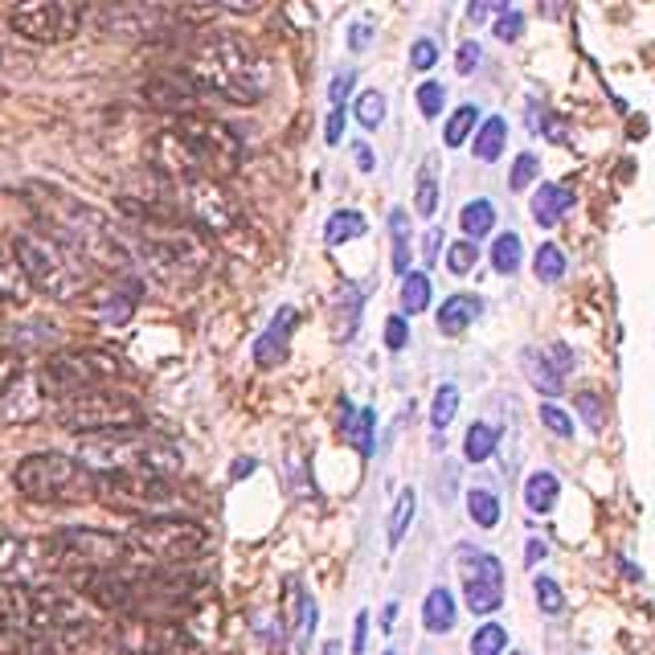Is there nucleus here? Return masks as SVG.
I'll list each match as a JSON object with an SVG mask.
<instances>
[{
    "instance_id": "f257e3e1",
    "label": "nucleus",
    "mask_w": 655,
    "mask_h": 655,
    "mask_svg": "<svg viewBox=\"0 0 655 655\" xmlns=\"http://www.w3.org/2000/svg\"><path fill=\"white\" fill-rule=\"evenodd\" d=\"M185 74L197 82V91L222 103H238L250 107L267 95L271 86V70L262 62L242 37L234 33H209L197 41V50L185 66Z\"/></svg>"
},
{
    "instance_id": "f03ea898",
    "label": "nucleus",
    "mask_w": 655,
    "mask_h": 655,
    "mask_svg": "<svg viewBox=\"0 0 655 655\" xmlns=\"http://www.w3.org/2000/svg\"><path fill=\"white\" fill-rule=\"evenodd\" d=\"M95 606L78 590L62 586H9L5 590V623L21 639H54L62 647L91 635Z\"/></svg>"
},
{
    "instance_id": "7ed1b4c3",
    "label": "nucleus",
    "mask_w": 655,
    "mask_h": 655,
    "mask_svg": "<svg viewBox=\"0 0 655 655\" xmlns=\"http://www.w3.org/2000/svg\"><path fill=\"white\" fill-rule=\"evenodd\" d=\"M9 242H13V254L21 262V275L29 279L33 291L50 295L58 303H74L95 287V271L86 267V262L46 222H41V217H33L29 226H21Z\"/></svg>"
},
{
    "instance_id": "20e7f679",
    "label": "nucleus",
    "mask_w": 655,
    "mask_h": 655,
    "mask_svg": "<svg viewBox=\"0 0 655 655\" xmlns=\"http://www.w3.org/2000/svg\"><path fill=\"white\" fill-rule=\"evenodd\" d=\"M41 222H46L86 267L103 271L111 279H136V254H131L127 238H119L107 217H99L91 205H82L74 197H54L50 205H41Z\"/></svg>"
},
{
    "instance_id": "39448f33",
    "label": "nucleus",
    "mask_w": 655,
    "mask_h": 655,
    "mask_svg": "<svg viewBox=\"0 0 655 655\" xmlns=\"http://www.w3.org/2000/svg\"><path fill=\"white\" fill-rule=\"evenodd\" d=\"M13 479H17L21 496L33 504H86V500H99V492H103V475L66 451L25 455L13 471Z\"/></svg>"
},
{
    "instance_id": "423d86ee",
    "label": "nucleus",
    "mask_w": 655,
    "mask_h": 655,
    "mask_svg": "<svg viewBox=\"0 0 655 655\" xmlns=\"http://www.w3.org/2000/svg\"><path fill=\"white\" fill-rule=\"evenodd\" d=\"M46 565L66 574H103V570H123V565H140L136 545L127 533L111 529H91V524H70V529L54 533L46 545Z\"/></svg>"
},
{
    "instance_id": "0eeeda50",
    "label": "nucleus",
    "mask_w": 655,
    "mask_h": 655,
    "mask_svg": "<svg viewBox=\"0 0 655 655\" xmlns=\"http://www.w3.org/2000/svg\"><path fill=\"white\" fill-rule=\"evenodd\" d=\"M78 459L95 471H160L172 475L181 467L177 447L140 430H115V434H86L78 439Z\"/></svg>"
},
{
    "instance_id": "6e6552de",
    "label": "nucleus",
    "mask_w": 655,
    "mask_h": 655,
    "mask_svg": "<svg viewBox=\"0 0 655 655\" xmlns=\"http://www.w3.org/2000/svg\"><path fill=\"white\" fill-rule=\"evenodd\" d=\"M127 537L148 570H177L209 549V533L189 516H144L140 524H131Z\"/></svg>"
},
{
    "instance_id": "1a4fd4ad",
    "label": "nucleus",
    "mask_w": 655,
    "mask_h": 655,
    "mask_svg": "<svg viewBox=\"0 0 655 655\" xmlns=\"http://www.w3.org/2000/svg\"><path fill=\"white\" fill-rule=\"evenodd\" d=\"M172 136L181 140V148L189 152V160H193V168L201 172V177L222 181L242 164V136L230 123L213 119V115H197V111L181 115L177 123H172Z\"/></svg>"
},
{
    "instance_id": "9d476101",
    "label": "nucleus",
    "mask_w": 655,
    "mask_h": 655,
    "mask_svg": "<svg viewBox=\"0 0 655 655\" xmlns=\"http://www.w3.org/2000/svg\"><path fill=\"white\" fill-rule=\"evenodd\" d=\"M58 426L86 439V434H115V430H140L144 426V410L131 393L119 389H91L78 393V398L58 402Z\"/></svg>"
},
{
    "instance_id": "9b49d317",
    "label": "nucleus",
    "mask_w": 655,
    "mask_h": 655,
    "mask_svg": "<svg viewBox=\"0 0 655 655\" xmlns=\"http://www.w3.org/2000/svg\"><path fill=\"white\" fill-rule=\"evenodd\" d=\"M119 377H127V365L115 353H107V348L58 353L54 361H46V369H41V381H46L50 398H58V402L78 398V393H91V389H107Z\"/></svg>"
},
{
    "instance_id": "f8f14e48",
    "label": "nucleus",
    "mask_w": 655,
    "mask_h": 655,
    "mask_svg": "<svg viewBox=\"0 0 655 655\" xmlns=\"http://www.w3.org/2000/svg\"><path fill=\"white\" fill-rule=\"evenodd\" d=\"M103 475V492L99 500L140 512V516H177L181 496L172 488V479L160 471H99Z\"/></svg>"
},
{
    "instance_id": "ddd939ff",
    "label": "nucleus",
    "mask_w": 655,
    "mask_h": 655,
    "mask_svg": "<svg viewBox=\"0 0 655 655\" xmlns=\"http://www.w3.org/2000/svg\"><path fill=\"white\" fill-rule=\"evenodd\" d=\"M177 189V205H181V217L209 234H234L242 230V209L238 201L230 197V189L213 177H193V181H181L172 185Z\"/></svg>"
},
{
    "instance_id": "4468645a",
    "label": "nucleus",
    "mask_w": 655,
    "mask_h": 655,
    "mask_svg": "<svg viewBox=\"0 0 655 655\" xmlns=\"http://www.w3.org/2000/svg\"><path fill=\"white\" fill-rule=\"evenodd\" d=\"M9 25L33 46H58V41H70L78 33L82 5H74V0H29V5H17L9 13Z\"/></svg>"
},
{
    "instance_id": "2eb2a0df",
    "label": "nucleus",
    "mask_w": 655,
    "mask_h": 655,
    "mask_svg": "<svg viewBox=\"0 0 655 655\" xmlns=\"http://www.w3.org/2000/svg\"><path fill=\"white\" fill-rule=\"evenodd\" d=\"M115 643L127 655H189L197 647L181 623H172V619H136V615H127L123 623H115Z\"/></svg>"
},
{
    "instance_id": "dca6fc26",
    "label": "nucleus",
    "mask_w": 655,
    "mask_h": 655,
    "mask_svg": "<svg viewBox=\"0 0 655 655\" xmlns=\"http://www.w3.org/2000/svg\"><path fill=\"white\" fill-rule=\"evenodd\" d=\"M50 402V389L41 373H21L5 393H0V418L5 422H33Z\"/></svg>"
},
{
    "instance_id": "f3484780",
    "label": "nucleus",
    "mask_w": 655,
    "mask_h": 655,
    "mask_svg": "<svg viewBox=\"0 0 655 655\" xmlns=\"http://www.w3.org/2000/svg\"><path fill=\"white\" fill-rule=\"evenodd\" d=\"M295 324H299V312L291 308V303H283V308L271 316V324L262 328V336L254 340V361L262 369H275V365L287 361V340H291Z\"/></svg>"
},
{
    "instance_id": "a211bd4d",
    "label": "nucleus",
    "mask_w": 655,
    "mask_h": 655,
    "mask_svg": "<svg viewBox=\"0 0 655 655\" xmlns=\"http://www.w3.org/2000/svg\"><path fill=\"white\" fill-rule=\"evenodd\" d=\"M455 570H459L463 586H504V565L496 561V553L467 545V541L455 549Z\"/></svg>"
},
{
    "instance_id": "6ab92c4d",
    "label": "nucleus",
    "mask_w": 655,
    "mask_h": 655,
    "mask_svg": "<svg viewBox=\"0 0 655 655\" xmlns=\"http://www.w3.org/2000/svg\"><path fill=\"white\" fill-rule=\"evenodd\" d=\"M361 316H365V287L361 283H340V291L332 295V336L340 344H348L357 336Z\"/></svg>"
},
{
    "instance_id": "aec40b11",
    "label": "nucleus",
    "mask_w": 655,
    "mask_h": 655,
    "mask_svg": "<svg viewBox=\"0 0 655 655\" xmlns=\"http://www.w3.org/2000/svg\"><path fill=\"white\" fill-rule=\"evenodd\" d=\"M574 201H578V197H574V189H570V185L545 181V185L537 189V197H533V217H537V222H541L545 230H553V226L561 222V217L574 209Z\"/></svg>"
},
{
    "instance_id": "412c9836",
    "label": "nucleus",
    "mask_w": 655,
    "mask_h": 655,
    "mask_svg": "<svg viewBox=\"0 0 655 655\" xmlns=\"http://www.w3.org/2000/svg\"><path fill=\"white\" fill-rule=\"evenodd\" d=\"M148 99L160 103V107H193V103H201V91H197V82L181 70V74H164V78L148 82Z\"/></svg>"
},
{
    "instance_id": "4be33fe9",
    "label": "nucleus",
    "mask_w": 655,
    "mask_h": 655,
    "mask_svg": "<svg viewBox=\"0 0 655 655\" xmlns=\"http://www.w3.org/2000/svg\"><path fill=\"white\" fill-rule=\"evenodd\" d=\"M459 619V606H455V594L447 586H434L426 598H422V627L430 635H447Z\"/></svg>"
},
{
    "instance_id": "5701e85b",
    "label": "nucleus",
    "mask_w": 655,
    "mask_h": 655,
    "mask_svg": "<svg viewBox=\"0 0 655 655\" xmlns=\"http://www.w3.org/2000/svg\"><path fill=\"white\" fill-rule=\"evenodd\" d=\"M29 295H33V287H29V279L21 275V262H17V254H13V242L0 234V299L21 303V299H29Z\"/></svg>"
},
{
    "instance_id": "b1692460",
    "label": "nucleus",
    "mask_w": 655,
    "mask_h": 655,
    "mask_svg": "<svg viewBox=\"0 0 655 655\" xmlns=\"http://www.w3.org/2000/svg\"><path fill=\"white\" fill-rule=\"evenodd\" d=\"M479 312H484V299H479V295H451L443 308H439V328H443L447 336H459L463 328L475 324Z\"/></svg>"
},
{
    "instance_id": "393cba45",
    "label": "nucleus",
    "mask_w": 655,
    "mask_h": 655,
    "mask_svg": "<svg viewBox=\"0 0 655 655\" xmlns=\"http://www.w3.org/2000/svg\"><path fill=\"white\" fill-rule=\"evenodd\" d=\"M557 496H561V479L553 471H533L529 479H524V508L545 516L557 508Z\"/></svg>"
},
{
    "instance_id": "a878e982",
    "label": "nucleus",
    "mask_w": 655,
    "mask_h": 655,
    "mask_svg": "<svg viewBox=\"0 0 655 655\" xmlns=\"http://www.w3.org/2000/svg\"><path fill=\"white\" fill-rule=\"evenodd\" d=\"M389 267L393 275H410V213L393 209L389 213Z\"/></svg>"
},
{
    "instance_id": "bb28decb",
    "label": "nucleus",
    "mask_w": 655,
    "mask_h": 655,
    "mask_svg": "<svg viewBox=\"0 0 655 655\" xmlns=\"http://www.w3.org/2000/svg\"><path fill=\"white\" fill-rule=\"evenodd\" d=\"M549 357H553V348H549ZM524 373H529V381L537 385V393H561V381H565V369L557 365V357L553 361H545V353H537V348H529L524 353Z\"/></svg>"
},
{
    "instance_id": "cd10ccee",
    "label": "nucleus",
    "mask_w": 655,
    "mask_h": 655,
    "mask_svg": "<svg viewBox=\"0 0 655 655\" xmlns=\"http://www.w3.org/2000/svg\"><path fill=\"white\" fill-rule=\"evenodd\" d=\"M504 144H508V119H504V115L484 119V123H479V131H475V160H479V164L500 160Z\"/></svg>"
},
{
    "instance_id": "c85d7f7f",
    "label": "nucleus",
    "mask_w": 655,
    "mask_h": 655,
    "mask_svg": "<svg viewBox=\"0 0 655 655\" xmlns=\"http://www.w3.org/2000/svg\"><path fill=\"white\" fill-rule=\"evenodd\" d=\"M459 226H463L467 242L488 238V234L496 230V205H492L488 197H475V201H467V205H463V213H459Z\"/></svg>"
},
{
    "instance_id": "c756f323",
    "label": "nucleus",
    "mask_w": 655,
    "mask_h": 655,
    "mask_svg": "<svg viewBox=\"0 0 655 655\" xmlns=\"http://www.w3.org/2000/svg\"><path fill=\"white\" fill-rule=\"evenodd\" d=\"M414 209L422 217H434L439 213V160L426 156L422 168H418V181H414Z\"/></svg>"
},
{
    "instance_id": "7c9ffc66",
    "label": "nucleus",
    "mask_w": 655,
    "mask_h": 655,
    "mask_svg": "<svg viewBox=\"0 0 655 655\" xmlns=\"http://www.w3.org/2000/svg\"><path fill=\"white\" fill-rule=\"evenodd\" d=\"M369 222H365V213L357 209H336L328 222H324V242L328 246H344V242H353V238H365Z\"/></svg>"
},
{
    "instance_id": "2f4dec72",
    "label": "nucleus",
    "mask_w": 655,
    "mask_h": 655,
    "mask_svg": "<svg viewBox=\"0 0 655 655\" xmlns=\"http://www.w3.org/2000/svg\"><path fill=\"white\" fill-rule=\"evenodd\" d=\"M496 443H500V430L492 422H471L467 434H463V459L467 463H488Z\"/></svg>"
},
{
    "instance_id": "473e14b6",
    "label": "nucleus",
    "mask_w": 655,
    "mask_h": 655,
    "mask_svg": "<svg viewBox=\"0 0 655 655\" xmlns=\"http://www.w3.org/2000/svg\"><path fill=\"white\" fill-rule=\"evenodd\" d=\"M459 402H463V398H459V385H455V381H443L439 389H434V402H430V426L439 430V434L455 422Z\"/></svg>"
},
{
    "instance_id": "72a5a7b5",
    "label": "nucleus",
    "mask_w": 655,
    "mask_h": 655,
    "mask_svg": "<svg viewBox=\"0 0 655 655\" xmlns=\"http://www.w3.org/2000/svg\"><path fill=\"white\" fill-rule=\"evenodd\" d=\"M467 512H471V520L479 524V529H496L500 516H504L500 496L488 492V488H471V492H467Z\"/></svg>"
},
{
    "instance_id": "f704fd0d",
    "label": "nucleus",
    "mask_w": 655,
    "mask_h": 655,
    "mask_svg": "<svg viewBox=\"0 0 655 655\" xmlns=\"http://www.w3.org/2000/svg\"><path fill=\"white\" fill-rule=\"evenodd\" d=\"M430 295H434L430 275H426V271H410V275L402 279V312H406V316L426 312V308H430Z\"/></svg>"
},
{
    "instance_id": "c9c22d12",
    "label": "nucleus",
    "mask_w": 655,
    "mask_h": 655,
    "mask_svg": "<svg viewBox=\"0 0 655 655\" xmlns=\"http://www.w3.org/2000/svg\"><path fill=\"white\" fill-rule=\"evenodd\" d=\"M414 508H418V496H414V488H406V492L398 496V504H393V512H389V529H385L389 549L402 545V537H406V529H410V520H414Z\"/></svg>"
},
{
    "instance_id": "e433bc0d",
    "label": "nucleus",
    "mask_w": 655,
    "mask_h": 655,
    "mask_svg": "<svg viewBox=\"0 0 655 655\" xmlns=\"http://www.w3.org/2000/svg\"><path fill=\"white\" fill-rule=\"evenodd\" d=\"M520 262H524V242L516 234H500L492 242V271L496 275H516Z\"/></svg>"
},
{
    "instance_id": "4c0bfd02",
    "label": "nucleus",
    "mask_w": 655,
    "mask_h": 655,
    "mask_svg": "<svg viewBox=\"0 0 655 655\" xmlns=\"http://www.w3.org/2000/svg\"><path fill=\"white\" fill-rule=\"evenodd\" d=\"M475 127H479V111L471 103H463L451 119H447V131H443V144L447 148H463L471 136H475Z\"/></svg>"
},
{
    "instance_id": "58836bf2",
    "label": "nucleus",
    "mask_w": 655,
    "mask_h": 655,
    "mask_svg": "<svg viewBox=\"0 0 655 655\" xmlns=\"http://www.w3.org/2000/svg\"><path fill=\"white\" fill-rule=\"evenodd\" d=\"M533 271H537V279L541 283H561L565 279V250L557 246V242H545L537 254H533Z\"/></svg>"
},
{
    "instance_id": "ea45409f",
    "label": "nucleus",
    "mask_w": 655,
    "mask_h": 655,
    "mask_svg": "<svg viewBox=\"0 0 655 655\" xmlns=\"http://www.w3.org/2000/svg\"><path fill=\"white\" fill-rule=\"evenodd\" d=\"M353 115H357V123H361L365 131H377L381 119H385V95H381V91H361V95H353Z\"/></svg>"
},
{
    "instance_id": "a19ab883",
    "label": "nucleus",
    "mask_w": 655,
    "mask_h": 655,
    "mask_svg": "<svg viewBox=\"0 0 655 655\" xmlns=\"http://www.w3.org/2000/svg\"><path fill=\"white\" fill-rule=\"evenodd\" d=\"M344 418H348V426H353V447L361 451V459H369L373 455V426H377V414L365 406L361 414H353L344 406Z\"/></svg>"
},
{
    "instance_id": "79ce46f5",
    "label": "nucleus",
    "mask_w": 655,
    "mask_h": 655,
    "mask_svg": "<svg viewBox=\"0 0 655 655\" xmlns=\"http://www.w3.org/2000/svg\"><path fill=\"white\" fill-rule=\"evenodd\" d=\"M508 651V631L500 623H484L471 635V655H504Z\"/></svg>"
},
{
    "instance_id": "37998d69",
    "label": "nucleus",
    "mask_w": 655,
    "mask_h": 655,
    "mask_svg": "<svg viewBox=\"0 0 655 655\" xmlns=\"http://www.w3.org/2000/svg\"><path fill=\"white\" fill-rule=\"evenodd\" d=\"M475 262H479V246H475V242L463 238V242H451V246H447V271H451L455 279L471 275Z\"/></svg>"
},
{
    "instance_id": "c03bdc74",
    "label": "nucleus",
    "mask_w": 655,
    "mask_h": 655,
    "mask_svg": "<svg viewBox=\"0 0 655 655\" xmlns=\"http://www.w3.org/2000/svg\"><path fill=\"white\" fill-rule=\"evenodd\" d=\"M414 99H418V115H422V119L443 115V107H447V91H443V82H422L418 91H414Z\"/></svg>"
},
{
    "instance_id": "a18cd8bd",
    "label": "nucleus",
    "mask_w": 655,
    "mask_h": 655,
    "mask_svg": "<svg viewBox=\"0 0 655 655\" xmlns=\"http://www.w3.org/2000/svg\"><path fill=\"white\" fill-rule=\"evenodd\" d=\"M537 172H541V160H537L533 152H520L516 164H512V177H508L512 193H524V185H533V181H537Z\"/></svg>"
},
{
    "instance_id": "49530a36",
    "label": "nucleus",
    "mask_w": 655,
    "mask_h": 655,
    "mask_svg": "<svg viewBox=\"0 0 655 655\" xmlns=\"http://www.w3.org/2000/svg\"><path fill=\"white\" fill-rule=\"evenodd\" d=\"M295 598H299V647H308L312 635H316V619H320L316 615V598L308 590H299Z\"/></svg>"
},
{
    "instance_id": "de8ad7c7",
    "label": "nucleus",
    "mask_w": 655,
    "mask_h": 655,
    "mask_svg": "<svg viewBox=\"0 0 655 655\" xmlns=\"http://www.w3.org/2000/svg\"><path fill=\"white\" fill-rule=\"evenodd\" d=\"M541 422H545V430H549V434H557V439H574V418L565 414L561 406L545 402V406H541Z\"/></svg>"
},
{
    "instance_id": "09e8293b",
    "label": "nucleus",
    "mask_w": 655,
    "mask_h": 655,
    "mask_svg": "<svg viewBox=\"0 0 655 655\" xmlns=\"http://www.w3.org/2000/svg\"><path fill=\"white\" fill-rule=\"evenodd\" d=\"M537 606L545 610V615H557V610L565 606V594H561V586H557V578H537Z\"/></svg>"
},
{
    "instance_id": "8fccbe9b",
    "label": "nucleus",
    "mask_w": 655,
    "mask_h": 655,
    "mask_svg": "<svg viewBox=\"0 0 655 655\" xmlns=\"http://www.w3.org/2000/svg\"><path fill=\"white\" fill-rule=\"evenodd\" d=\"M434 62H439V41H434V37H418L414 46H410V66L426 74Z\"/></svg>"
},
{
    "instance_id": "3c124183",
    "label": "nucleus",
    "mask_w": 655,
    "mask_h": 655,
    "mask_svg": "<svg viewBox=\"0 0 655 655\" xmlns=\"http://www.w3.org/2000/svg\"><path fill=\"white\" fill-rule=\"evenodd\" d=\"M21 373L25 369H21V353H17V348H0V393H5Z\"/></svg>"
},
{
    "instance_id": "603ef678",
    "label": "nucleus",
    "mask_w": 655,
    "mask_h": 655,
    "mask_svg": "<svg viewBox=\"0 0 655 655\" xmlns=\"http://www.w3.org/2000/svg\"><path fill=\"white\" fill-rule=\"evenodd\" d=\"M410 344V328L402 316H389L385 320V348H393V353H402V348Z\"/></svg>"
},
{
    "instance_id": "864d4df0",
    "label": "nucleus",
    "mask_w": 655,
    "mask_h": 655,
    "mask_svg": "<svg viewBox=\"0 0 655 655\" xmlns=\"http://www.w3.org/2000/svg\"><path fill=\"white\" fill-rule=\"evenodd\" d=\"M479 54H484V50H479V41H463L459 54H455V70H459L463 78H471V74L479 70Z\"/></svg>"
},
{
    "instance_id": "5fc2aeb1",
    "label": "nucleus",
    "mask_w": 655,
    "mask_h": 655,
    "mask_svg": "<svg viewBox=\"0 0 655 655\" xmlns=\"http://www.w3.org/2000/svg\"><path fill=\"white\" fill-rule=\"evenodd\" d=\"M373 21H353V29H348V50L353 54H365L369 46H373Z\"/></svg>"
},
{
    "instance_id": "6e6d98bb",
    "label": "nucleus",
    "mask_w": 655,
    "mask_h": 655,
    "mask_svg": "<svg viewBox=\"0 0 655 655\" xmlns=\"http://www.w3.org/2000/svg\"><path fill=\"white\" fill-rule=\"evenodd\" d=\"M348 91H353V70H336L332 74V86H328V103L332 107H344Z\"/></svg>"
},
{
    "instance_id": "4d7b16f0",
    "label": "nucleus",
    "mask_w": 655,
    "mask_h": 655,
    "mask_svg": "<svg viewBox=\"0 0 655 655\" xmlns=\"http://www.w3.org/2000/svg\"><path fill=\"white\" fill-rule=\"evenodd\" d=\"M500 41H516L520 33H524V13H516V9H508L504 17H500V25L492 29Z\"/></svg>"
},
{
    "instance_id": "13d9d810",
    "label": "nucleus",
    "mask_w": 655,
    "mask_h": 655,
    "mask_svg": "<svg viewBox=\"0 0 655 655\" xmlns=\"http://www.w3.org/2000/svg\"><path fill=\"white\" fill-rule=\"evenodd\" d=\"M340 140H344V107H332L324 123V144H340Z\"/></svg>"
},
{
    "instance_id": "bf43d9fd",
    "label": "nucleus",
    "mask_w": 655,
    "mask_h": 655,
    "mask_svg": "<svg viewBox=\"0 0 655 655\" xmlns=\"http://www.w3.org/2000/svg\"><path fill=\"white\" fill-rule=\"evenodd\" d=\"M578 410H582V418L598 430L602 426V406H598V398H590V393H582V398H578Z\"/></svg>"
},
{
    "instance_id": "052dcab7",
    "label": "nucleus",
    "mask_w": 655,
    "mask_h": 655,
    "mask_svg": "<svg viewBox=\"0 0 655 655\" xmlns=\"http://www.w3.org/2000/svg\"><path fill=\"white\" fill-rule=\"evenodd\" d=\"M365 639H369V615L361 610L353 619V655H365Z\"/></svg>"
},
{
    "instance_id": "680f3d73",
    "label": "nucleus",
    "mask_w": 655,
    "mask_h": 655,
    "mask_svg": "<svg viewBox=\"0 0 655 655\" xmlns=\"http://www.w3.org/2000/svg\"><path fill=\"white\" fill-rule=\"evenodd\" d=\"M353 160H357V168H361V172H373V168H377V156H373V148H369V144H361V140L353 144Z\"/></svg>"
},
{
    "instance_id": "e2e57ef3",
    "label": "nucleus",
    "mask_w": 655,
    "mask_h": 655,
    "mask_svg": "<svg viewBox=\"0 0 655 655\" xmlns=\"http://www.w3.org/2000/svg\"><path fill=\"white\" fill-rule=\"evenodd\" d=\"M504 13H508V5H471L467 9L471 21H488V17H504Z\"/></svg>"
},
{
    "instance_id": "0e129e2a",
    "label": "nucleus",
    "mask_w": 655,
    "mask_h": 655,
    "mask_svg": "<svg viewBox=\"0 0 655 655\" xmlns=\"http://www.w3.org/2000/svg\"><path fill=\"white\" fill-rule=\"evenodd\" d=\"M439 246H443V234H439V230H426V242H422V258H426V267L434 262V254H439Z\"/></svg>"
},
{
    "instance_id": "69168bd1",
    "label": "nucleus",
    "mask_w": 655,
    "mask_h": 655,
    "mask_svg": "<svg viewBox=\"0 0 655 655\" xmlns=\"http://www.w3.org/2000/svg\"><path fill=\"white\" fill-rule=\"evenodd\" d=\"M524 561H529V565L545 561V541H529V545H524Z\"/></svg>"
},
{
    "instance_id": "338daca9",
    "label": "nucleus",
    "mask_w": 655,
    "mask_h": 655,
    "mask_svg": "<svg viewBox=\"0 0 655 655\" xmlns=\"http://www.w3.org/2000/svg\"><path fill=\"white\" fill-rule=\"evenodd\" d=\"M328 655H340V647H336V643H328Z\"/></svg>"
},
{
    "instance_id": "774afa93",
    "label": "nucleus",
    "mask_w": 655,
    "mask_h": 655,
    "mask_svg": "<svg viewBox=\"0 0 655 655\" xmlns=\"http://www.w3.org/2000/svg\"><path fill=\"white\" fill-rule=\"evenodd\" d=\"M512 655H529V651H512Z\"/></svg>"
}]
</instances>
